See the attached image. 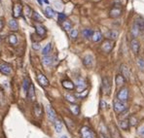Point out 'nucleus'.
I'll use <instances>...</instances> for the list:
<instances>
[{
	"instance_id": "f257e3e1",
	"label": "nucleus",
	"mask_w": 144,
	"mask_h": 138,
	"mask_svg": "<svg viewBox=\"0 0 144 138\" xmlns=\"http://www.w3.org/2000/svg\"><path fill=\"white\" fill-rule=\"evenodd\" d=\"M100 48H101V51H102L103 53L108 54V53H110V52L113 50V48H114V41L109 40V39H106V40H104V41L102 42Z\"/></svg>"
},
{
	"instance_id": "f03ea898",
	"label": "nucleus",
	"mask_w": 144,
	"mask_h": 138,
	"mask_svg": "<svg viewBox=\"0 0 144 138\" xmlns=\"http://www.w3.org/2000/svg\"><path fill=\"white\" fill-rule=\"evenodd\" d=\"M102 91L105 95H109L111 93V82L108 77L102 78Z\"/></svg>"
},
{
	"instance_id": "7ed1b4c3",
	"label": "nucleus",
	"mask_w": 144,
	"mask_h": 138,
	"mask_svg": "<svg viewBox=\"0 0 144 138\" xmlns=\"http://www.w3.org/2000/svg\"><path fill=\"white\" fill-rule=\"evenodd\" d=\"M113 108L117 114H121L122 112H124L125 110H127V104L126 102H122L119 100H116L114 104H113Z\"/></svg>"
},
{
	"instance_id": "20e7f679",
	"label": "nucleus",
	"mask_w": 144,
	"mask_h": 138,
	"mask_svg": "<svg viewBox=\"0 0 144 138\" xmlns=\"http://www.w3.org/2000/svg\"><path fill=\"white\" fill-rule=\"evenodd\" d=\"M117 98L119 101L122 102H126L128 98V90L127 88H122L117 93Z\"/></svg>"
},
{
	"instance_id": "39448f33",
	"label": "nucleus",
	"mask_w": 144,
	"mask_h": 138,
	"mask_svg": "<svg viewBox=\"0 0 144 138\" xmlns=\"http://www.w3.org/2000/svg\"><path fill=\"white\" fill-rule=\"evenodd\" d=\"M80 134L82 138H95L93 130L88 127V126H83L80 130Z\"/></svg>"
},
{
	"instance_id": "423d86ee",
	"label": "nucleus",
	"mask_w": 144,
	"mask_h": 138,
	"mask_svg": "<svg viewBox=\"0 0 144 138\" xmlns=\"http://www.w3.org/2000/svg\"><path fill=\"white\" fill-rule=\"evenodd\" d=\"M12 66L6 62H3V61H0V72L4 75H10L12 73Z\"/></svg>"
},
{
	"instance_id": "0eeeda50",
	"label": "nucleus",
	"mask_w": 144,
	"mask_h": 138,
	"mask_svg": "<svg viewBox=\"0 0 144 138\" xmlns=\"http://www.w3.org/2000/svg\"><path fill=\"white\" fill-rule=\"evenodd\" d=\"M74 86L77 88V90H79L78 93H80L82 90H85V89L87 88V84H86V81L84 80L83 78H77L76 81H75V84H74Z\"/></svg>"
},
{
	"instance_id": "6e6552de",
	"label": "nucleus",
	"mask_w": 144,
	"mask_h": 138,
	"mask_svg": "<svg viewBox=\"0 0 144 138\" xmlns=\"http://www.w3.org/2000/svg\"><path fill=\"white\" fill-rule=\"evenodd\" d=\"M42 115H43V109H42V105L40 103L36 102L33 106V116L39 119V118H41Z\"/></svg>"
},
{
	"instance_id": "1a4fd4ad",
	"label": "nucleus",
	"mask_w": 144,
	"mask_h": 138,
	"mask_svg": "<svg viewBox=\"0 0 144 138\" xmlns=\"http://www.w3.org/2000/svg\"><path fill=\"white\" fill-rule=\"evenodd\" d=\"M34 28H35V31H36V34L40 37H45L46 33H47V30H46V27L44 25H42L40 23H36L34 25Z\"/></svg>"
},
{
	"instance_id": "9d476101",
	"label": "nucleus",
	"mask_w": 144,
	"mask_h": 138,
	"mask_svg": "<svg viewBox=\"0 0 144 138\" xmlns=\"http://www.w3.org/2000/svg\"><path fill=\"white\" fill-rule=\"evenodd\" d=\"M22 12H23V6L22 4L16 3L13 7V17L15 19H18L22 16Z\"/></svg>"
},
{
	"instance_id": "9b49d317",
	"label": "nucleus",
	"mask_w": 144,
	"mask_h": 138,
	"mask_svg": "<svg viewBox=\"0 0 144 138\" xmlns=\"http://www.w3.org/2000/svg\"><path fill=\"white\" fill-rule=\"evenodd\" d=\"M37 81H38V83L41 85L42 87H48L49 86V80L47 79L45 75L42 74L41 72L37 73Z\"/></svg>"
},
{
	"instance_id": "f8f14e48",
	"label": "nucleus",
	"mask_w": 144,
	"mask_h": 138,
	"mask_svg": "<svg viewBox=\"0 0 144 138\" xmlns=\"http://www.w3.org/2000/svg\"><path fill=\"white\" fill-rule=\"evenodd\" d=\"M46 111H47V117H48V119L50 120L51 122H54V121L57 120V113H56V111L52 108L51 106H47Z\"/></svg>"
},
{
	"instance_id": "ddd939ff",
	"label": "nucleus",
	"mask_w": 144,
	"mask_h": 138,
	"mask_svg": "<svg viewBox=\"0 0 144 138\" xmlns=\"http://www.w3.org/2000/svg\"><path fill=\"white\" fill-rule=\"evenodd\" d=\"M121 15H122V9H121V7H119V6L113 7L112 9L110 10V12H109V16L111 17V18H113V19L119 18Z\"/></svg>"
},
{
	"instance_id": "4468645a",
	"label": "nucleus",
	"mask_w": 144,
	"mask_h": 138,
	"mask_svg": "<svg viewBox=\"0 0 144 138\" xmlns=\"http://www.w3.org/2000/svg\"><path fill=\"white\" fill-rule=\"evenodd\" d=\"M120 69H121L122 76L125 78L126 80H127V79H130V77H131V70H130V68L126 64H122L121 66H120Z\"/></svg>"
},
{
	"instance_id": "2eb2a0df",
	"label": "nucleus",
	"mask_w": 144,
	"mask_h": 138,
	"mask_svg": "<svg viewBox=\"0 0 144 138\" xmlns=\"http://www.w3.org/2000/svg\"><path fill=\"white\" fill-rule=\"evenodd\" d=\"M26 97H27L28 101H34L35 100V90H34V86L32 84L30 85V87L26 93Z\"/></svg>"
},
{
	"instance_id": "dca6fc26",
	"label": "nucleus",
	"mask_w": 144,
	"mask_h": 138,
	"mask_svg": "<svg viewBox=\"0 0 144 138\" xmlns=\"http://www.w3.org/2000/svg\"><path fill=\"white\" fill-rule=\"evenodd\" d=\"M131 51L133 52L135 55L138 54L139 49H140V43H139V41L136 40L135 38L132 39L131 41Z\"/></svg>"
},
{
	"instance_id": "f3484780",
	"label": "nucleus",
	"mask_w": 144,
	"mask_h": 138,
	"mask_svg": "<svg viewBox=\"0 0 144 138\" xmlns=\"http://www.w3.org/2000/svg\"><path fill=\"white\" fill-rule=\"evenodd\" d=\"M83 63L86 67H92L93 64V58L91 55H87L83 58Z\"/></svg>"
},
{
	"instance_id": "a211bd4d",
	"label": "nucleus",
	"mask_w": 144,
	"mask_h": 138,
	"mask_svg": "<svg viewBox=\"0 0 144 138\" xmlns=\"http://www.w3.org/2000/svg\"><path fill=\"white\" fill-rule=\"evenodd\" d=\"M61 85H62V87H63L64 89H66V90H74V88H75L74 84L72 83L70 80H63L61 82Z\"/></svg>"
},
{
	"instance_id": "6ab92c4d",
	"label": "nucleus",
	"mask_w": 144,
	"mask_h": 138,
	"mask_svg": "<svg viewBox=\"0 0 144 138\" xmlns=\"http://www.w3.org/2000/svg\"><path fill=\"white\" fill-rule=\"evenodd\" d=\"M118 35H119V32L117 31V30H114V29H112V30H109L108 32L106 33V37L109 39V40H116V39L118 38Z\"/></svg>"
},
{
	"instance_id": "aec40b11",
	"label": "nucleus",
	"mask_w": 144,
	"mask_h": 138,
	"mask_svg": "<svg viewBox=\"0 0 144 138\" xmlns=\"http://www.w3.org/2000/svg\"><path fill=\"white\" fill-rule=\"evenodd\" d=\"M31 82H30V80H29V78L26 77L24 79H23V93L24 94H26V93H27V90H28L29 87H30V85H31Z\"/></svg>"
},
{
	"instance_id": "412c9836",
	"label": "nucleus",
	"mask_w": 144,
	"mask_h": 138,
	"mask_svg": "<svg viewBox=\"0 0 144 138\" xmlns=\"http://www.w3.org/2000/svg\"><path fill=\"white\" fill-rule=\"evenodd\" d=\"M119 126H120V129H123V130H128V129H130V124H128V119L120 120V122H119Z\"/></svg>"
},
{
	"instance_id": "4be33fe9",
	"label": "nucleus",
	"mask_w": 144,
	"mask_h": 138,
	"mask_svg": "<svg viewBox=\"0 0 144 138\" xmlns=\"http://www.w3.org/2000/svg\"><path fill=\"white\" fill-rule=\"evenodd\" d=\"M9 27L11 30L13 31H17L19 29V23L16 21V19H12L9 21Z\"/></svg>"
},
{
	"instance_id": "5701e85b",
	"label": "nucleus",
	"mask_w": 144,
	"mask_h": 138,
	"mask_svg": "<svg viewBox=\"0 0 144 138\" xmlns=\"http://www.w3.org/2000/svg\"><path fill=\"white\" fill-rule=\"evenodd\" d=\"M54 129H56V131L58 132V133H61V130H62V127H63V124L61 122V120H56L54 122Z\"/></svg>"
},
{
	"instance_id": "b1692460",
	"label": "nucleus",
	"mask_w": 144,
	"mask_h": 138,
	"mask_svg": "<svg viewBox=\"0 0 144 138\" xmlns=\"http://www.w3.org/2000/svg\"><path fill=\"white\" fill-rule=\"evenodd\" d=\"M69 110H70L71 113L75 116H78L80 114V107H79V105H77V104H74V103L71 104V105L69 106Z\"/></svg>"
},
{
	"instance_id": "393cba45",
	"label": "nucleus",
	"mask_w": 144,
	"mask_h": 138,
	"mask_svg": "<svg viewBox=\"0 0 144 138\" xmlns=\"http://www.w3.org/2000/svg\"><path fill=\"white\" fill-rule=\"evenodd\" d=\"M42 63L44 66H50L53 63V58L50 55H44L42 58Z\"/></svg>"
},
{
	"instance_id": "a878e982",
	"label": "nucleus",
	"mask_w": 144,
	"mask_h": 138,
	"mask_svg": "<svg viewBox=\"0 0 144 138\" xmlns=\"http://www.w3.org/2000/svg\"><path fill=\"white\" fill-rule=\"evenodd\" d=\"M115 82H116V85H117L118 87H120V86H123V85L126 83V79L122 76L121 74H118L115 78Z\"/></svg>"
},
{
	"instance_id": "bb28decb",
	"label": "nucleus",
	"mask_w": 144,
	"mask_h": 138,
	"mask_svg": "<svg viewBox=\"0 0 144 138\" xmlns=\"http://www.w3.org/2000/svg\"><path fill=\"white\" fill-rule=\"evenodd\" d=\"M109 129H110V133H111L112 138H119L120 134H119V131H118V129H116V126H114V125H110Z\"/></svg>"
},
{
	"instance_id": "cd10ccee",
	"label": "nucleus",
	"mask_w": 144,
	"mask_h": 138,
	"mask_svg": "<svg viewBox=\"0 0 144 138\" xmlns=\"http://www.w3.org/2000/svg\"><path fill=\"white\" fill-rule=\"evenodd\" d=\"M102 39V34H101V32L100 31H96V32H93V36H92V40H93V42H99L100 40Z\"/></svg>"
},
{
	"instance_id": "c85d7f7f",
	"label": "nucleus",
	"mask_w": 144,
	"mask_h": 138,
	"mask_svg": "<svg viewBox=\"0 0 144 138\" xmlns=\"http://www.w3.org/2000/svg\"><path fill=\"white\" fill-rule=\"evenodd\" d=\"M8 42H9L10 45L12 46H16L18 44V38L15 34H11V35L8 36Z\"/></svg>"
},
{
	"instance_id": "c756f323",
	"label": "nucleus",
	"mask_w": 144,
	"mask_h": 138,
	"mask_svg": "<svg viewBox=\"0 0 144 138\" xmlns=\"http://www.w3.org/2000/svg\"><path fill=\"white\" fill-rule=\"evenodd\" d=\"M45 15L47 18L49 19H52L54 17V11L52 9L51 7H46L45 8Z\"/></svg>"
},
{
	"instance_id": "7c9ffc66",
	"label": "nucleus",
	"mask_w": 144,
	"mask_h": 138,
	"mask_svg": "<svg viewBox=\"0 0 144 138\" xmlns=\"http://www.w3.org/2000/svg\"><path fill=\"white\" fill-rule=\"evenodd\" d=\"M82 34H83V36L85 37V38H90V37L93 36V31L90 28H86V29H84L83 31H82Z\"/></svg>"
},
{
	"instance_id": "2f4dec72",
	"label": "nucleus",
	"mask_w": 144,
	"mask_h": 138,
	"mask_svg": "<svg viewBox=\"0 0 144 138\" xmlns=\"http://www.w3.org/2000/svg\"><path fill=\"white\" fill-rule=\"evenodd\" d=\"M64 97H65V99L67 100L68 102H70L71 104H73V103L76 102V97H75V95H73V94H70V93H66Z\"/></svg>"
},
{
	"instance_id": "473e14b6",
	"label": "nucleus",
	"mask_w": 144,
	"mask_h": 138,
	"mask_svg": "<svg viewBox=\"0 0 144 138\" xmlns=\"http://www.w3.org/2000/svg\"><path fill=\"white\" fill-rule=\"evenodd\" d=\"M51 49H52V45L51 43H49V44H47V45L43 48V50H42V54H43V55H48L49 53L51 52Z\"/></svg>"
},
{
	"instance_id": "72a5a7b5",
	"label": "nucleus",
	"mask_w": 144,
	"mask_h": 138,
	"mask_svg": "<svg viewBox=\"0 0 144 138\" xmlns=\"http://www.w3.org/2000/svg\"><path fill=\"white\" fill-rule=\"evenodd\" d=\"M62 27H63L64 30H66V31H69L72 27V24H71L70 22H68V21H64L63 23H62Z\"/></svg>"
},
{
	"instance_id": "f704fd0d",
	"label": "nucleus",
	"mask_w": 144,
	"mask_h": 138,
	"mask_svg": "<svg viewBox=\"0 0 144 138\" xmlns=\"http://www.w3.org/2000/svg\"><path fill=\"white\" fill-rule=\"evenodd\" d=\"M139 30H140V29L138 28V26L135 23L133 26H132V28H131V34H132V36H133V37H136V36L138 35V33H139Z\"/></svg>"
},
{
	"instance_id": "c9c22d12",
	"label": "nucleus",
	"mask_w": 144,
	"mask_h": 138,
	"mask_svg": "<svg viewBox=\"0 0 144 138\" xmlns=\"http://www.w3.org/2000/svg\"><path fill=\"white\" fill-rule=\"evenodd\" d=\"M32 19H34V21H36V22H40V23L43 22V18H42L38 13H36V12H33V14H32Z\"/></svg>"
},
{
	"instance_id": "e433bc0d",
	"label": "nucleus",
	"mask_w": 144,
	"mask_h": 138,
	"mask_svg": "<svg viewBox=\"0 0 144 138\" xmlns=\"http://www.w3.org/2000/svg\"><path fill=\"white\" fill-rule=\"evenodd\" d=\"M128 124H130V125H136V124H137V119H136V117H135V116H131L130 118H128Z\"/></svg>"
},
{
	"instance_id": "4c0bfd02",
	"label": "nucleus",
	"mask_w": 144,
	"mask_h": 138,
	"mask_svg": "<svg viewBox=\"0 0 144 138\" xmlns=\"http://www.w3.org/2000/svg\"><path fill=\"white\" fill-rule=\"evenodd\" d=\"M87 95H88V90H83V93H82V91L76 93V94H75V97H78V98H84V97H86Z\"/></svg>"
},
{
	"instance_id": "58836bf2",
	"label": "nucleus",
	"mask_w": 144,
	"mask_h": 138,
	"mask_svg": "<svg viewBox=\"0 0 144 138\" xmlns=\"http://www.w3.org/2000/svg\"><path fill=\"white\" fill-rule=\"evenodd\" d=\"M70 37L72 39H76L78 37V30L77 29H72L70 31Z\"/></svg>"
},
{
	"instance_id": "ea45409f",
	"label": "nucleus",
	"mask_w": 144,
	"mask_h": 138,
	"mask_svg": "<svg viewBox=\"0 0 144 138\" xmlns=\"http://www.w3.org/2000/svg\"><path fill=\"white\" fill-rule=\"evenodd\" d=\"M64 21H66V16L63 13H59L58 14V22L63 23Z\"/></svg>"
},
{
	"instance_id": "a19ab883",
	"label": "nucleus",
	"mask_w": 144,
	"mask_h": 138,
	"mask_svg": "<svg viewBox=\"0 0 144 138\" xmlns=\"http://www.w3.org/2000/svg\"><path fill=\"white\" fill-rule=\"evenodd\" d=\"M137 65L138 67L141 69H144V59L143 58H138L137 59Z\"/></svg>"
},
{
	"instance_id": "79ce46f5",
	"label": "nucleus",
	"mask_w": 144,
	"mask_h": 138,
	"mask_svg": "<svg viewBox=\"0 0 144 138\" xmlns=\"http://www.w3.org/2000/svg\"><path fill=\"white\" fill-rule=\"evenodd\" d=\"M24 14H26L27 17H31V9H30L28 6L24 7Z\"/></svg>"
},
{
	"instance_id": "37998d69",
	"label": "nucleus",
	"mask_w": 144,
	"mask_h": 138,
	"mask_svg": "<svg viewBox=\"0 0 144 138\" xmlns=\"http://www.w3.org/2000/svg\"><path fill=\"white\" fill-rule=\"evenodd\" d=\"M32 48H33V50H35V51H39V50L41 49V45H40L39 43L34 42V43L32 44Z\"/></svg>"
},
{
	"instance_id": "c03bdc74",
	"label": "nucleus",
	"mask_w": 144,
	"mask_h": 138,
	"mask_svg": "<svg viewBox=\"0 0 144 138\" xmlns=\"http://www.w3.org/2000/svg\"><path fill=\"white\" fill-rule=\"evenodd\" d=\"M137 133L140 135V136H143V137H144V125L140 126V127L137 129Z\"/></svg>"
},
{
	"instance_id": "a18cd8bd",
	"label": "nucleus",
	"mask_w": 144,
	"mask_h": 138,
	"mask_svg": "<svg viewBox=\"0 0 144 138\" xmlns=\"http://www.w3.org/2000/svg\"><path fill=\"white\" fill-rule=\"evenodd\" d=\"M106 106H107V104H106L105 100H100V107L102 108V109H104V108H106Z\"/></svg>"
},
{
	"instance_id": "49530a36",
	"label": "nucleus",
	"mask_w": 144,
	"mask_h": 138,
	"mask_svg": "<svg viewBox=\"0 0 144 138\" xmlns=\"http://www.w3.org/2000/svg\"><path fill=\"white\" fill-rule=\"evenodd\" d=\"M3 27H4V19H0V31L3 29Z\"/></svg>"
},
{
	"instance_id": "de8ad7c7",
	"label": "nucleus",
	"mask_w": 144,
	"mask_h": 138,
	"mask_svg": "<svg viewBox=\"0 0 144 138\" xmlns=\"http://www.w3.org/2000/svg\"><path fill=\"white\" fill-rule=\"evenodd\" d=\"M37 2H38L40 5H43V2H45V3H47V4L49 3L48 0H37Z\"/></svg>"
},
{
	"instance_id": "09e8293b",
	"label": "nucleus",
	"mask_w": 144,
	"mask_h": 138,
	"mask_svg": "<svg viewBox=\"0 0 144 138\" xmlns=\"http://www.w3.org/2000/svg\"><path fill=\"white\" fill-rule=\"evenodd\" d=\"M100 138H110L108 135H104V134H100Z\"/></svg>"
},
{
	"instance_id": "8fccbe9b",
	"label": "nucleus",
	"mask_w": 144,
	"mask_h": 138,
	"mask_svg": "<svg viewBox=\"0 0 144 138\" xmlns=\"http://www.w3.org/2000/svg\"><path fill=\"white\" fill-rule=\"evenodd\" d=\"M61 138H67V136H66V135H62Z\"/></svg>"
},
{
	"instance_id": "3c124183",
	"label": "nucleus",
	"mask_w": 144,
	"mask_h": 138,
	"mask_svg": "<svg viewBox=\"0 0 144 138\" xmlns=\"http://www.w3.org/2000/svg\"><path fill=\"white\" fill-rule=\"evenodd\" d=\"M0 42H1V38H0Z\"/></svg>"
}]
</instances>
